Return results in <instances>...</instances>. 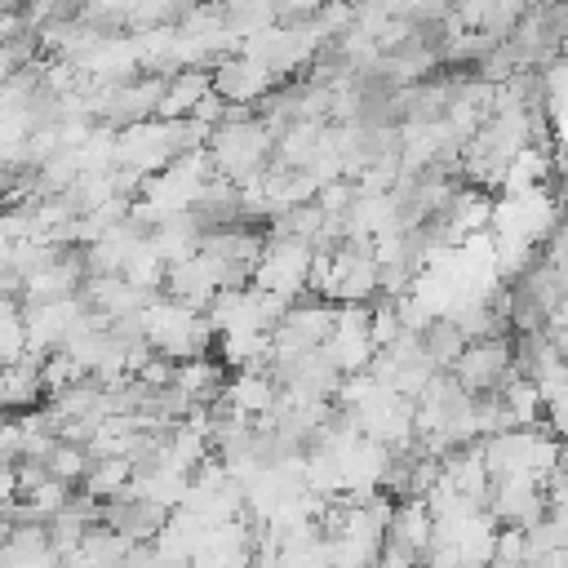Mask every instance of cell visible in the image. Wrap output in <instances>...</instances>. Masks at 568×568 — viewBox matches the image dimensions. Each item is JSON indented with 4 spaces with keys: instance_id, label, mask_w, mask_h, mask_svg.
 I'll list each match as a JSON object with an SVG mask.
<instances>
[{
    "instance_id": "cell-3",
    "label": "cell",
    "mask_w": 568,
    "mask_h": 568,
    "mask_svg": "<svg viewBox=\"0 0 568 568\" xmlns=\"http://www.w3.org/2000/svg\"><path fill=\"white\" fill-rule=\"evenodd\" d=\"M510 368V337H488V342H470L462 351V359L453 364V382L466 395H488L501 386V373Z\"/></svg>"
},
{
    "instance_id": "cell-5",
    "label": "cell",
    "mask_w": 568,
    "mask_h": 568,
    "mask_svg": "<svg viewBox=\"0 0 568 568\" xmlns=\"http://www.w3.org/2000/svg\"><path fill=\"white\" fill-rule=\"evenodd\" d=\"M213 93V71L209 67H186L164 84V98L155 106V120H186L195 111V102Z\"/></svg>"
},
{
    "instance_id": "cell-10",
    "label": "cell",
    "mask_w": 568,
    "mask_h": 568,
    "mask_svg": "<svg viewBox=\"0 0 568 568\" xmlns=\"http://www.w3.org/2000/svg\"><path fill=\"white\" fill-rule=\"evenodd\" d=\"M493 559L524 568V528H501V532H493Z\"/></svg>"
},
{
    "instance_id": "cell-7",
    "label": "cell",
    "mask_w": 568,
    "mask_h": 568,
    "mask_svg": "<svg viewBox=\"0 0 568 568\" xmlns=\"http://www.w3.org/2000/svg\"><path fill=\"white\" fill-rule=\"evenodd\" d=\"M129 479H133L129 457H102V462H89V470H84V479H80V493L106 501V497H115L120 488H129Z\"/></svg>"
},
{
    "instance_id": "cell-4",
    "label": "cell",
    "mask_w": 568,
    "mask_h": 568,
    "mask_svg": "<svg viewBox=\"0 0 568 568\" xmlns=\"http://www.w3.org/2000/svg\"><path fill=\"white\" fill-rule=\"evenodd\" d=\"M430 528H435V519H430V510L422 506V497H404V501H395V510H390L386 541L399 546V550H408L413 559H426V550H430Z\"/></svg>"
},
{
    "instance_id": "cell-8",
    "label": "cell",
    "mask_w": 568,
    "mask_h": 568,
    "mask_svg": "<svg viewBox=\"0 0 568 568\" xmlns=\"http://www.w3.org/2000/svg\"><path fill=\"white\" fill-rule=\"evenodd\" d=\"M44 470H49V479H58V484H67V488H80V479H84V470H89V453L80 448V444H53V453L44 457Z\"/></svg>"
},
{
    "instance_id": "cell-11",
    "label": "cell",
    "mask_w": 568,
    "mask_h": 568,
    "mask_svg": "<svg viewBox=\"0 0 568 568\" xmlns=\"http://www.w3.org/2000/svg\"><path fill=\"white\" fill-rule=\"evenodd\" d=\"M541 422L550 426V435H555L559 444L568 439V390H564V395H555V399L546 404V417H541Z\"/></svg>"
},
{
    "instance_id": "cell-2",
    "label": "cell",
    "mask_w": 568,
    "mask_h": 568,
    "mask_svg": "<svg viewBox=\"0 0 568 568\" xmlns=\"http://www.w3.org/2000/svg\"><path fill=\"white\" fill-rule=\"evenodd\" d=\"M209 71H213V93L222 102H231V106H257L275 89V75L262 62L244 58V53H226Z\"/></svg>"
},
{
    "instance_id": "cell-9",
    "label": "cell",
    "mask_w": 568,
    "mask_h": 568,
    "mask_svg": "<svg viewBox=\"0 0 568 568\" xmlns=\"http://www.w3.org/2000/svg\"><path fill=\"white\" fill-rule=\"evenodd\" d=\"M351 204H355V182H346V178L320 186V195H315V209H320L324 217H346Z\"/></svg>"
},
{
    "instance_id": "cell-1",
    "label": "cell",
    "mask_w": 568,
    "mask_h": 568,
    "mask_svg": "<svg viewBox=\"0 0 568 568\" xmlns=\"http://www.w3.org/2000/svg\"><path fill=\"white\" fill-rule=\"evenodd\" d=\"M169 515H173V510H164V506H155V501L138 497L133 488H120L115 497H106V501H102L98 524H102V528H111V532H120V537H124V541H133V546H146V541H155V532L169 524Z\"/></svg>"
},
{
    "instance_id": "cell-6",
    "label": "cell",
    "mask_w": 568,
    "mask_h": 568,
    "mask_svg": "<svg viewBox=\"0 0 568 568\" xmlns=\"http://www.w3.org/2000/svg\"><path fill=\"white\" fill-rule=\"evenodd\" d=\"M422 351H426V359L435 364V373H453V364L462 359V351H466V337L457 333V324L453 320H430L426 324V333H422Z\"/></svg>"
}]
</instances>
